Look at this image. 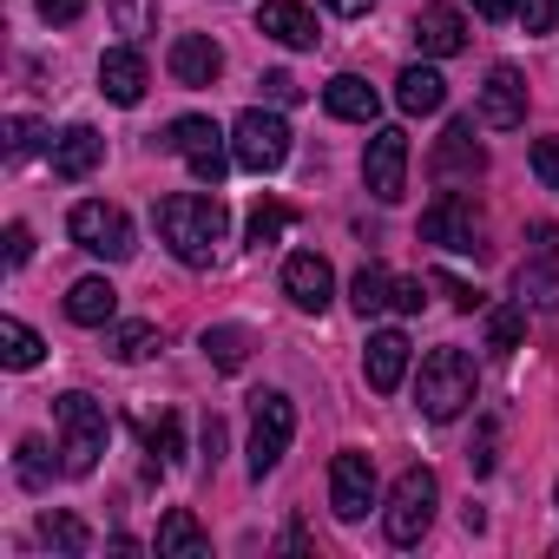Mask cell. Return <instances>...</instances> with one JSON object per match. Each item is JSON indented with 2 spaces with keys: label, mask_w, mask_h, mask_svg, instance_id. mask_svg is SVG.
I'll return each instance as SVG.
<instances>
[{
  "label": "cell",
  "mask_w": 559,
  "mask_h": 559,
  "mask_svg": "<svg viewBox=\"0 0 559 559\" xmlns=\"http://www.w3.org/2000/svg\"><path fill=\"white\" fill-rule=\"evenodd\" d=\"M152 217H158V237H165V250L178 263H191V270H211L217 263L224 230H230V211H224L217 191H171V198H158Z\"/></svg>",
  "instance_id": "1"
},
{
  "label": "cell",
  "mask_w": 559,
  "mask_h": 559,
  "mask_svg": "<svg viewBox=\"0 0 559 559\" xmlns=\"http://www.w3.org/2000/svg\"><path fill=\"white\" fill-rule=\"evenodd\" d=\"M474 395H480V369H474L467 349H428V356H421L415 408H421L428 421H454V415H467Z\"/></svg>",
  "instance_id": "2"
},
{
  "label": "cell",
  "mask_w": 559,
  "mask_h": 559,
  "mask_svg": "<svg viewBox=\"0 0 559 559\" xmlns=\"http://www.w3.org/2000/svg\"><path fill=\"white\" fill-rule=\"evenodd\" d=\"M53 428H60V461H67V474H73V480H86V474L99 467L106 441H112V421H106V408H99L93 395L67 389V395L53 402Z\"/></svg>",
  "instance_id": "3"
},
{
  "label": "cell",
  "mask_w": 559,
  "mask_h": 559,
  "mask_svg": "<svg viewBox=\"0 0 559 559\" xmlns=\"http://www.w3.org/2000/svg\"><path fill=\"white\" fill-rule=\"evenodd\" d=\"M435 507H441V480H435V467H408V474L389 487V507H382V533H389V546H415V539L435 526Z\"/></svg>",
  "instance_id": "4"
},
{
  "label": "cell",
  "mask_w": 559,
  "mask_h": 559,
  "mask_svg": "<svg viewBox=\"0 0 559 559\" xmlns=\"http://www.w3.org/2000/svg\"><path fill=\"white\" fill-rule=\"evenodd\" d=\"M290 435H297V402L284 389H257L250 395V480L276 474V461L290 454Z\"/></svg>",
  "instance_id": "5"
},
{
  "label": "cell",
  "mask_w": 559,
  "mask_h": 559,
  "mask_svg": "<svg viewBox=\"0 0 559 559\" xmlns=\"http://www.w3.org/2000/svg\"><path fill=\"white\" fill-rule=\"evenodd\" d=\"M158 145H165L171 158H185V165H191V178H198V185H211V191H217V178H224V171L237 165V158H230V139H224V132H217L211 119H198V112L171 119Z\"/></svg>",
  "instance_id": "6"
},
{
  "label": "cell",
  "mask_w": 559,
  "mask_h": 559,
  "mask_svg": "<svg viewBox=\"0 0 559 559\" xmlns=\"http://www.w3.org/2000/svg\"><path fill=\"white\" fill-rule=\"evenodd\" d=\"M230 158H237V171H257V178L284 171V158H290V126H284V112L250 106V112L230 126Z\"/></svg>",
  "instance_id": "7"
},
{
  "label": "cell",
  "mask_w": 559,
  "mask_h": 559,
  "mask_svg": "<svg viewBox=\"0 0 559 559\" xmlns=\"http://www.w3.org/2000/svg\"><path fill=\"white\" fill-rule=\"evenodd\" d=\"M67 237L80 243V250H93V257H106V263H126L139 243H132V217L119 211V204H106V198H80L73 211H67Z\"/></svg>",
  "instance_id": "8"
},
{
  "label": "cell",
  "mask_w": 559,
  "mask_h": 559,
  "mask_svg": "<svg viewBox=\"0 0 559 559\" xmlns=\"http://www.w3.org/2000/svg\"><path fill=\"white\" fill-rule=\"evenodd\" d=\"M421 237L441 243V250H454V257H480L487 250V224H480V211H474L467 191H441L421 211Z\"/></svg>",
  "instance_id": "9"
},
{
  "label": "cell",
  "mask_w": 559,
  "mask_h": 559,
  "mask_svg": "<svg viewBox=\"0 0 559 559\" xmlns=\"http://www.w3.org/2000/svg\"><path fill=\"white\" fill-rule=\"evenodd\" d=\"M362 185H369L376 204H402V191H408V132H402V126H376V132H369Z\"/></svg>",
  "instance_id": "10"
},
{
  "label": "cell",
  "mask_w": 559,
  "mask_h": 559,
  "mask_svg": "<svg viewBox=\"0 0 559 559\" xmlns=\"http://www.w3.org/2000/svg\"><path fill=\"white\" fill-rule=\"evenodd\" d=\"M480 171H487V152L474 145V119H454V126L435 139L428 178H435V185H474Z\"/></svg>",
  "instance_id": "11"
},
{
  "label": "cell",
  "mask_w": 559,
  "mask_h": 559,
  "mask_svg": "<svg viewBox=\"0 0 559 559\" xmlns=\"http://www.w3.org/2000/svg\"><path fill=\"white\" fill-rule=\"evenodd\" d=\"M330 507H336V520H362V513L376 507V461H369V454L343 448V454L330 461Z\"/></svg>",
  "instance_id": "12"
},
{
  "label": "cell",
  "mask_w": 559,
  "mask_h": 559,
  "mask_svg": "<svg viewBox=\"0 0 559 559\" xmlns=\"http://www.w3.org/2000/svg\"><path fill=\"white\" fill-rule=\"evenodd\" d=\"M284 297H290L297 310L323 317V310H330V297H336V270H330V257H317V250H297V257L284 263Z\"/></svg>",
  "instance_id": "13"
},
{
  "label": "cell",
  "mask_w": 559,
  "mask_h": 559,
  "mask_svg": "<svg viewBox=\"0 0 559 559\" xmlns=\"http://www.w3.org/2000/svg\"><path fill=\"white\" fill-rule=\"evenodd\" d=\"M480 126H493V132L526 126V73L520 67H493L480 80Z\"/></svg>",
  "instance_id": "14"
},
{
  "label": "cell",
  "mask_w": 559,
  "mask_h": 559,
  "mask_svg": "<svg viewBox=\"0 0 559 559\" xmlns=\"http://www.w3.org/2000/svg\"><path fill=\"white\" fill-rule=\"evenodd\" d=\"M408 362H415V343H408L402 330H376L369 349H362V382H369L376 395H395V389L408 382Z\"/></svg>",
  "instance_id": "15"
},
{
  "label": "cell",
  "mask_w": 559,
  "mask_h": 559,
  "mask_svg": "<svg viewBox=\"0 0 559 559\" xmlns=\"http://www.w3.org/2000/svg\"><path fill=\"white\" fill-rule=\"evenodd\" d=\"M145 86H152V73H145L139 40H132V47H106V53H99V93H106L112 106H139V99H145Z\"/></svg>",
  "instance_id": "16"
},
{
  "label": "cell",
  "mask_w": 559,
  "mask_h": 559,
  "mask_svg": "<svg viewBox=\"0 0 559 559\" xmlns=\"http://www.w3.org/2000/svg\"><path fill=\"white\" fill-rule=\"evenodd\" d=\"M165 67H171L178 86H217V73H224V47H217L211 34H178L171 53H165Z\"/></svg>",
  "instance_id": "17"
},
{
  "label": "cell",
  "mask_w": 559,
  "mask_h": 559,
  "mask_svg": "<svg viewBox=\"0 0 559 559\" xmlns=\"http://www.w3.org/2000/svg\"><path fill=\"white\" fill-rule=\"evenodd\" d=\"M47 158H53V178L80 185V178H93V171H99V158H106V139H99L93 126H67V132L47 145Z\"/></svg>",
  "instance_id": "18"
},
{
  "label": "cell",
  "mask_w": 559,
  "mask_h": 559,
  "mask_svg": "<svg viewBox=\"0 0 559 559\" xmlns=\"http://www.w3.org/2000/svg\"><path fill=\"white\" fill-rule=\"evenodd\" d=\"M408 34H415V47H421L428 60H454V53L467 47V21H461V8H421V14L408 21Z\"/></svg>",
  "instance_id": "19"
},
{
  "label": "cell",
  "mask_w": 559,
  "mask_h": 559,
  "mask_svg": "<svg viewBox=\"0 0 559 559\" xmlns=\"http://www.w3.org/2000/svg\"><path fill=\"white\" fill-rule=\"evenodd\" d=\"M257 34H270V40H284V47H317V14L304 8V0H263L257 8Z\"/></svg>",
  "instance_id": "20"
},
{
  "label": "cell",
  "mask_w": 559,
  "mask_h": 559,
  "mask_svg": "<svg viewBox=\"0 0 559 559\" xmlns=\"http://www.w3.org/2000/svg\"><path fill=\"white\" fill-rule=\"evenodd\" d=\"M323 106H330V119H349V126H376V112H382V93H376L362 73H336V80L323 86Z\"/></svg>",
  "instance_id": "21"
},
{
  "label": "cell",
  "mask_w": 559,
  "mask_h": 559,
  "mask_svg": "<svg viewBox=\"0 0 559 559\" xmlns=\"http://www.w3.org/2000/svg\"><path fill=\"white\" fill-rule=\"evenodd\" d=\"M395 106H402L408 119H428V112L448 106V80H441L428 60H415V67H402V80H395Z\"/></svg>",
  "instance_id": "22"
},
{
  "label": "cell",
  "mask_w": 559,
  "mask_h": 559,
  "mask_svg": "<svg viewBox=\"0 0 559 559\" xmlns=\"http://www.w3.org/2000/svg\"><path fill=\"white\" fill-rule=\"evenodd\" d=\"M119 317V290L106 284V276H80V284L67 290V323H80V330H106Z\"/></svg>",
  "instance_id": "23"
},
{
  "label": "cell",
  "mask_w": 559,
  "mask_h": 559,
  "mask_svg": "<svg viewBox=\"0 0 559 559\" xmlns=\"http://www.w3.org/2000/svg\"><path fill=\"white\" fill-rule=\"evenodd\" d=\"M204 552H211V539H204L198 513L191 507H171L158 520V559H204Z\"/></svg>",
  "instance_id": "24"
},
{
  "label": "cell",
  "mask_w": 559,
  "mask_h": 559,
  "mask_svg": "<svg viewBox=\"0 0 559 559\" xmlns=\"http://www.w3.org/2000/svg\"><path fill=\"white\" fill-rule=\"evenodd\" d=\"M349 304H356L362 323H369V317H389V310H395V276H389L382 263H362L356 284H349Z\"/></svg>",
  "instance_id": "25"
},
{
  "label": "cell",
  "mask_w": 559,
  "mask_h": 559,
  "mask_svg": "<svg viewBox=\"0 0 559 559\" xmlns=\"http://www.w3.org/2000/svg\"><path fill=\"white\" fill-rule=\"evenodd\" d=\"M53 474H67V461H53V448H47L40 435H27V441L14 448V480H21L27 493H47Z\"/></svg>",
  "instance_id": "26"
},
{
  "label": "cell",
  "mask_w": 559,
  "mask_h": 559,
  "mask_svg": "<svg viewBox=\"0 0 559 559\" xmlns=\"http://www.w3.org/2000/svg\"><path fill=\"white\" fill-rule=\"evenodd\" d=\"M40 539H47L60 559H86V552H93L86 520H80V513H67V507H47V513H40Z\"/></svg>",
  "instance_id": "27"
},
{
  "label": "cell",
  "mask_w": 559,
  "mask_h": 559,
  "mask_svg": "<svg viewBox=\"0 0 559 559\" xmlns=\"http://www.w3.org/2000/svg\"><path fill=\"white\" fill-rule=\"evenodd\" d=\"M158 349H165L158 323H106V356H112V362H145V356H158Z\"/></svg>",
  "instance_id": "28"
},
{
  "label": "cell",
  "mask_w": 559,
  "mask_h": 559,
  "mask_svg": "<svg viewBox=\"0 0 559 559\" xmlns=\"http://www.w3.org/2000/svg\"><path fill=\"white\" fill-rule=\"evenodd\" d=\"M40 356H47V343L21 317H0V362L8 369H40Z\"/></svg>",
  "instance_id": "29"
},
{
  "label": "cell",
  "mask_w": 559,
  "mask_h": 559,
  "mask_svg": "<svg viewBox=\"0 0 559 559\" xmlns=\"http://www.w3.org/2000/svg\"><path fill=\"white\" fill-rule=\"evenodd\" d=\"M204 356H211V369L237 376L243 356H250V330H237V323H211V330H204Z\"/></svg>",
  "instance_id": "30"
},
{
  "label": "cell",
  "mask_w": 559,
  "mask_h": 559,
  "mask_svg": "<svg viewBox=\"0 0 559 559\" xmlns=\"http://www.w3.org/2000/svg\"><path fill=\"white\" fill-rule=\"evenodd\" d=\"M106 14H112V27L126 40H145L158 27V0H106Z\"/></svg>",
  "instance_id": "31"
},
{
  "label": "cell",
  "mask_w": 559,
  "mask_h": 559,
  "mask_svg": "<svg viewBox=\"0 0 559 559\" xmlns=\"http://www.w3.org/2000/svg\"><path fill=\"white\" fill-rule=\"evenodd\" d=\"M520 336H526V304H500V310L487 317V349L513 356V349H520Z\"/></svg>",
  "instance_id": "32"
},
{
  "label": "cell",
  "mask_w": 559,
  "mask_h": 559,
  "mask_svg": "<svg viewBox=\"0 0 559 559\" xmlns=\"http://www.w3.org/2000/svg\"><path fill=\"white\" fill-rule=\"evenodd\" d=\"M290 217H297L290 204H276V198H263V204L250 211V243H257V250H263V243H276V237L290 230Z\"/></svg>",
  "instance_id": "33"
},
{
  "label": "cell",
  "mask_w": 559,
  "mask_h": 559,
  "mask_svg": "<svg viewBox=\"0 0 559 559\" xmlns=\"http://www.w3.org/2000/svg\"><path fill=\"white\" fill-rule=\"evenodd\" d=\"M40 139H47V132H40V119H27V112H14V119H8V158H14V165H21V158H34V152H40Z\"/></svg>",
  "instance_id": "34"
},
{
  "label": "cell",
  "mask_w": 559,
  "mask_h": 559,
  "mask_svg": "<svg viewBox=\"0 0 559 559\" xmlns=\"http://www.w3.org/2000/svg\"><path fill=\"white\" fill-rule=\"evenodd\" d=\"M178 441H185V435H178V415H158V421L145 428V448H152L158 461H178Z\"/></svg>",
  "instance_id": "35"
},
{
  "label": "cell",
  "mask_w": 559,
  "mask_h": 559,
  "mask_svg": "<svg viewBox=\"0 0 559 559\" xmlns=\"http://www.w3.org/2000/svg\"><path fill=\"white\" fill-rule=\"evenodd\" d=\"M533 178L546 191H559V139H533Z\"/></svg>",
  "instance_id": "36"
},
{
  "label": "cell",
  "mask_w": 559,
  "mask_h": 559,
  "mask_svg": "<svg viewBox=\"0 0 559 559\" xmlns=\"http://www.w3.org/2000/svg\"><path fill=\"white\" fill-rule=\"evenodd\" d=\"M520 21H526V34H552L559 27V0H520Z\"/></svg>",
  "instance_id": "37"
},
{
  "label": "cell",
  "mask_w": 559,
  "mask_h": 559,
  "mask_svg": "<svg viewBox=\"0 0 559 559\" xmlns=\"http://www.w3.org/2000/svg\"><path fill=\"white\" fill-rule=\"evenodd\" d=\"M257 86H263V99H270V106H297V99H304V86H297L290 73H263Z\"/></svg>",
  "instance_id": "38"
},
{
  "label": "cell",
  "mask_w": 559,
  "mask_h": 559,
  "mask_svg": "<svg viewBox=\"0 0 559 559\" xmlns=\"http://www.w3.org/2000/svg\"><path fill=\"white\" fill-rule=\"evenodd\" d=\"M421 304H428V276H395V310L415 317Z\"/></svg>",
  "instance_id": "39"
},
{
  "label": "cell",
  "mask_w": 559,
  "mask_h": 559,
  "mask_svg": "<svg viewBox=\"0 0 559 559\" xmlns=\"http://www.w3.org/2000/svg\"><path fill=\"white\" fill-rule=\"evenodd\" d=\"M34 8H40L47 27H73V21L86 14V0H34Z\"/></svg>",
  "instance_id": "40"
},
{
  "label": "cell",
  "mask_w": 559,
  "mask_h": 559,
  "mask_svg": "<svg viewBox=\"0 0 559 559\" xmlns=\"http://www.w3.org/2000/svg\"><path fill=\"white\" fill-rule=\"evenodd\" d=\"M435 284L448 290V304H454V310H480V304H487V297H480L474 284H454V276H435Z\"/></svg>",
  "instance_id": "41"
},
{
  "label": "cell",
  "mask_w": 559,
  "mask_h": 559,
  "mask_svg": "<svg viewBox=\"0 0 559 559\" xmlns=\"http://www.w3.org/2000/svg\"><path fill=\"white\" fill-rule=\"evenodd\" d=\"M27 257H34V230H27V224H8V263L21 270Z\"/></svg>",
  "instance_id": "42"
},
{
  "label": "cell",
  "mask_w": 559,
  "mask_h": 559,
  "mask_svg": "<svg viewBox=\"0 0 559 559\" xmlns=\"http://www.w3.org/2000/svg\"><path fill=\"white\" fill-rule=\"evenodd\" d=\"M474 14L480 21H507V14H520V0H474Z\"/></svg>",
  "instance_id": "43"
},
{
  "label": "cell",
  "mask_w": 559,
  "mask_h": 559,
  "mask_svg": "<svg viewBox=\"0 0 559 559\" xmlns=\"http://www.w3.org/2000/svg\"><path fill=\"white\" fill-rule=\"evenodd\" d=\"M217 454H224V421H217V415H211V421H204V461H211V467H217Z\"/></svg>",
  "instance_id": "44"
},
{
  "label": "cell",
  "mask_w": 559,
  "mask_h": 559,
  "mask_svg": "<svg viewBox=\"0 0 559 559\" xmlns=\"http://www.w3.org/2000/svg\"><path fill=\"white\" fill-rule=\"evenodd\" d=\"M323 8H330V14H343V21H362L376 0H323Z\"/></svg>",
  "instance_id": "45"
},
{
  "label": "cell",
  "mask_w": 559,
  "mask_h": 559,
  "mask_svg": "<svg viewBox=\"0 0 559 559\" xmlns=\"http://www.w3.org/2000/svg\"><path fill=\"white\" fill-rule=\"evenodd\" d=\"M533 250L552 257V250H559V230H552V224H533Z\"/></svg>",
  "instance_id": "46"
},
{
  "label": "cell",
  "mask_w": 559,
  "mask_h": 559,
  "mask_svg": "<svg viewBox=\"0 0 559 559\" xmlns=\"http://www.w3.org/2000/svg\"><path fill=\"white\" fill-rule=\"evenodd\" d=\"M552 500H559V493H552Z\"/></svg>",
  "instance_id": "47"
}]
</instances>
